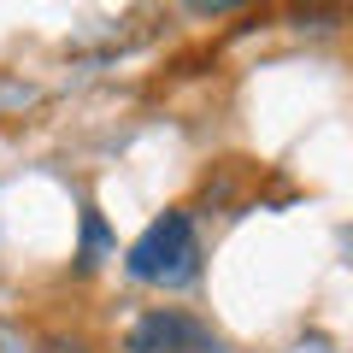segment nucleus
<instances>
[{
    "instance_id": "nucleus-2",
    "label": "nucleus",
    "mask_w": 353,
    "mask_h": 353,
    "mask_svg": "<svg viewBox=\"0 0 353 353\" xmlns=\"http://www.w3.org/2000/svg\"><path fill=\"white\" fill-rule=\"evenodd\" d=\"M130 353H224V341L212 336V324L176 312V306H159V312H141L130 324Z\"/></svg>"
},
{
    "instance_id": "nucleus-1",
    "label": "nucleus",
    "mask_w": 353,
    "mask_h": 353,
    "mask_svg": "<svg viewBox=\"0 0 353 353\" xmlns=\"http://www.w3.org/2000/svg\"><path fill=\"white\" fill-rule=\"evenodd\" d=\"M124 265H130V277H136V283H165V289L189 283V277H194V265H201V241H194L189 212H165V218H153V224L141 230L136 241H130Z\"/></svg>"
},
{
    "instance_id": "nucleus-3",
    "label": "nucleus",
    "mask_w": 353,
    "mask_h": 353,
    "mask_svg": "<svg viewBox=\"0 0 353 353\" xmlns=\"http://www.w3.org/2000/svg\"><path fill=\"white\" fill-rule=\"evenodd\" d=\"M106 241V230H101V212H88V224H83V271L94 265V248Z\"/></svg>"
}]
</instances>
